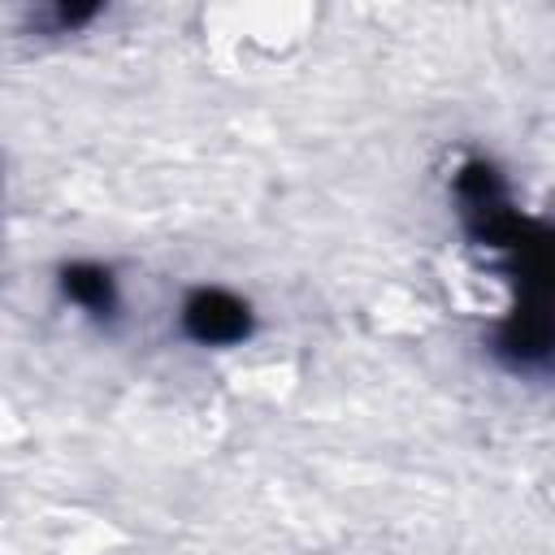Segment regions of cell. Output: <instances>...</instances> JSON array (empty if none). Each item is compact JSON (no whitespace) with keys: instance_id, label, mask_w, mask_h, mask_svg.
Returning <instances> with one entry per match:
<instances>
[{"instance_id":"obj_1","label":"cell","mask_w":555,"mask_h":555,"mask_svg":"<svg viewBox=\"0 0 555 555\" xmlns=\"http://www.w3.org/2000/svg\"><path fill=\"white\" fill-rule=\"evenodd\" d=\"M178 325L195 347H238L243 338H251L256 312L225 286H195L178 308Z\"/></svg>"},{"instance_id":"obj_2","label":"cell","mask_w":555,"mask_h":555,"mask_svg":"<svg viewBox=\"0 0 555 555\" xmlns=\"http://www.w3.org/2000/svg\"><path fill=\"white\" fill-rule=\"evenodd\" d=\"M56 286H61V295H65L78 312H87V317H95V321H108V317L117 312V304H121L117 278H113V269L100 264V260H69V264H61Z\"/></svg>"},{"instance_id":"obj_3","label":"cell","mask_w":555,"mask_h":555,"mask_svg":"<svg viewBox=\"0 0 555 555\" xmlns=\"http://www.w3.org/2000/svg\"><path fill=\"white\" fill-rule=\"evenodd\" d=\"M104 9L100 4H52L39 22L52 30V35H74V30H82L87 22H95Z\"/></svg>"}]
</instances>
